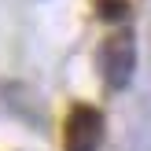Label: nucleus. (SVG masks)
<instances>
[{"mask_svg": "<svg viewBox=\"0 0 151 151\" xmlns=\"http://www.w3.org/2000/svg\"><path fill=\"white\" fill-rule=\"evenodd\" d=\"M125 11H129V4H125V0H100V19H107V22L125 19Z\"/></svg>", "mask_w": 151, "mask_h": 151, "instance_id": "7ed1b4c3", "label": "nucleus"}, {"mask_svg": "<svg viewBox=\"0 0 151 151\" xmlns=\"http://www.w3.org/2000/svg\"><path fill=\"white\" fill-rule=\"evenodd\" d=\"M100 74L107 81V88H114V92H122L133 81V74H137V37H133V29H118L103 41Z\"/></svg>", "mask_w": 151, "mask_h": 151, "instance_id": "f257e3e1", "label": "nucleus"}, {"mask_svg": "<svg viewBox=\"0 0 151 151\" xmlns=\"http://www.w3.org/2000/svg\"><path fill=\"white\" fill-rule=\"evenodd\" d=\"M103 114L88 103H74L63 122V151H100L103 144Z\"/></svg>", "mask_w": 151, "mask_h": 151, "instance_id": "f03ea898", "label": "nucleus"}]
</instances>
